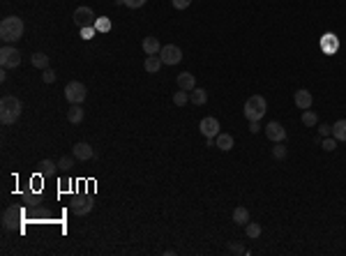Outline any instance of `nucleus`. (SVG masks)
Returning a JSON list of instances; mask_svg holds the SVG:
<instances>
[{"label": "nucleus", "mask_w": 346, "mask_h": 256, "mask_svg": "<svg viewBox=\"0 0 346 256\" xmlns=\"http://www.w3.org/2000/svg\"><path fill=\"white\" fill-rule=\"evenodd\" d=\"M205 146H208V148H215V146H217L215 139H205Z\"/></svg>", "instance_id": "40"}, {"label": "nucleus", "mask_w": 346, "mask_h": 256, "mask_svg": "<svg viewBox=\"0 0 346 256\" xmlns=\"http://www.w3.org/2000/svg\"><path fill=\"white\" fill-rule=\"evenodd\" d=\"M233 222L238 224V226H247V222H250V210H247L245 205H238V208L233 210Z\"/></svg>", "instance_id": "19"}, {"label": "nucleus", "mask_w": 346, "mask_h": 256, "mask_svg": "<svg viewBox=\"0 0 346 256\" xmlns=\"http://www.w3.org/2000/svg\"><path fill=\"white\" fill-rule=\"evenodd\" d=\"M81 30V37H83V40H92V37H95V26H88V28H79Z\"/></svg>", "instance_id": "32"}, {"label": "nucleus", "mask_w": 346, "mask_h": 256, "mask_svg": "<svg viewBox=\"0 0 346 256\" xmlns=\"http://www.w3.org/2000/svg\"><path fill=\"white\" fill-rule=\"evenodd\" d=\"M171 3H173L176 10H187V7L192 5V0H171Z\"/></svg>", "instance_id": "36"}, {"label": "nucleus", "mask_w": 346, "mask_h": 256, "mask_svg": "<svg viewBox=\"0 0 346 256\" xmlns=\"http://www.w3.org/2000/svg\"><path fill=\"white\" fill-rule=\"evenodd\" d=\"M19 222H21V208L10 205V208L3 212V226H5L7 231H14V228L19 226Z\"/></svg>", "instance_id": "9"}, {"label": "nucleus", "mask_w": 346, "mask_h": 256, "mask_svg": "<svg viewBox=\"0 0 346 256\" xmlns=\"http://www.w3.org/2000/svg\"><path fill=\"white\" fill-rule=\"evenodd\" d=\"M316 122H318V115L314 113V111H309V108L302 111V125H305V127H314Z\"/></svg>", "instance_id": "25"}, {"label": "nucleus", "mask_w": 346, "mask_h": 256, "mask_svg": "<svg viewBox=\"0 0 346 256\" xmlns=\"http://www.w3.org/2000/svg\"><path fill=\"white\" fill-rule=\"evenodd\" d=\"M286 155H289V150H286V146H284V141H282V143H277V146H275V148H273V157H275V160H279V162H282V160H286Z\"/></svg>", "instance_id": "27"}, {"label": "nucleus", "mask_w": 346, "mask_h": 256, "mask_svg": "<svg viewBox=\"0 0 346 256\" xmlns=\"http://www.w3.org/2000/svg\"><path fill=\"white\" fill-rule=\"evenodd\" d=\"M259 130H261V125H259V120H252V122H250V132H252V134H256Z\"/></svg>", "instance_id": "38"}, {"label": "nucleus", "mask_w": 346, "mask_h": 256, "mask_svg": "<svg viewBox=\"0 0 346 256\" xmlns=\"http://www.w3.org/2000/svg\"><path fill=\"white\" fill-rule=\"evenodd\" d=\"M23 199H26V203H37V194H33V196H30V194H26Z\"/></svg>", "instance_id": "39"}, {"label": "nucleus", "mask_w": 346, "mask_h": 256, "mask_svg": "<svg viewBox=\"0 0 346 256\" xmlns=\"http://www.w3.org/2000/svg\"><path fill=\"white\" fill-rule=\"evenodd\" d=\"M125 3V7H130V10H139V7H143L148 3V0H123Z\"/></svg>", "instance_id": "34"}, {"label": "nucleus", "mask_w": 346, "mask_h": 256, "mask_svg": "<svg viewBox=\"0 0 346 256\" xmlns=\"http://www.w3.org/2000/svg\"><path fill=\"white\" fill-rule=\"evenodd\" d=\"M42 79H44V83H53V81H56V72H53V69H44Z\"/></svg>", "instance_id": "35"}, {"label": "nucleus", "mask_w": 346, "mask_h": 256, "mask_svg": "<svg viewBox=\"0 0 346 256\" xmlns=\"http://www.w3.org/2000/svg\"><path fill=\"white\" fill-rule=\"evenodd\" d=\"M67 120L72 122V125H79V122H83V108H81V104H72V106H69Z\"/></svg>", "instance_id": "20"}, {"label": "nucleus", "mask_w": 346, "mask_h": 256, "mask_svg": "<svg viewBox=\"0 0 346 256\" xmlns=\"http://www.w3.org/2000/svg\"><path fill=\"white\" fill-rule=\"evenodd\" d=\"M266 137L270 139V141L275 143H282L284 139H286V130H284L282 122H277V120H270L266 125Z\"/></svg>", "instance_id": "10"}, {"label": "nucleus", "mask_w": 346, "mask_h": 256, "mask_svg": "<svg viewBox=\"0 0 346 256\" xmlns=\"http://www.w3.org/2000/svg\"><path fill=\"white\" fill-rule=\"evenodd\" d=\"M159 58H162V63H164V65H178V63L182 60L180 46H176V44L162 46V51H159Z\"/></svg>", "instance_id": "8"}, {"label": "nucleus", "mask_w": 346, "mask_h": 256, "mask_svg": "<svg viewBox=\"0 0 346 256\" xmlns=\"http://www.w3.org/2000/svg\"><path fill=\"white\" fill-rule=\"evenodd\" d=\"M312 102H314V97L309 90H305V88H300V90L295 92V106L302 108V111H307V108H312Z\"/></svg>", "instance_id": "13"}, {"label": "nucleus", "mask_w": 346, "mask_h": 256, "mask_svg": "<svg viewBox=\"0 0 346 256\" xmlns=\"http://www.w3.org/2000/svg\"><path fill=\"white\" fill-rule=\"evenodd\" d=\"M74 23L79 26V28H88V26H95V21H97V14L90 10V7H76L74 10Z\"/></svg>", "instance_id": "7"}, {"label": "nucleus", "mask_w": 346, "mask_h": 256, "mask_svg": "<svg viewBox=\"0 0 346 256\" xmlns=\"http://www.w3.org/2000/svg\"><path fill=\"white\" fill-rule=\"evenodd\" d=\"M162 58H159V53L157 56H148L146 60H143V69H146L148 74H155V72H159V69H162Z\"/></svg>", "instance_id": "18"}, {"label": "nucleus", "mask_w": 346, "mask_h": 256, "mask_svg": "<svg viewBox=\"0 0 346 256\" xmlns=\"http://www.w3.org/2000/svg\"><path fill=\"white\" fill-rule=\"evenodd\" d=\"M321 49H323V51L330 56V53H335L337 49H339V40H337L332 33H325L323 37H321Z\"/></svg>", "instance_id": "14"}, {"label": "nucleus", "mask_w": 346, "mask_h": 256, "mask_svg": "<svg viewBox=\"0 0 346 256\" xmlns=\"http://www.w3.org/2000/svg\"><path fill=\"white\" fill-rule=\"evenodd\" d=\"M92 208H95V201H92V196H88V194H76V196L69 199V210L79 217L88 215Z\"/></svg>", "instance_id": "5"}, {"label": "nucleus", "mask_w": 346, "mask_h": 256, "mask_svg": "<svg viewBox=\"0 0 346 256\" xmlns=\"http://www.w3.org/2000/svg\"><path fill=\"white\" fill-rule=\"evenodd\" d=\"M228 249H231L233 254H245V256H250V251L245 249V247L240 245V242H231V245H228Z\"/></svg>", "instance_id": "33"}, {"label": "nucleus", "mask_w": 346, "mask_h": 256, "mask_svg": "<svg viewBox=\"0 0 346 256\" xmlns=\"http://www.w3.org/2000/svg\"><path fill=\"white\" fill-rule=\"evenodd\" d=\"M143 53L146 56H157L159 51H162V44H159L157 37H143Z\"/></svg>", "instance_id": "15"}, {"label": "nucleus", "mask_w": 346, "mask_h": 256, "mask_svg": "<svg viewBox=\"0 0 346 256\" xmlns=\"http://www.w3.org/2000/svg\"><path fill=\"white\" fill-rule=\"evenodd\" d=\"M95 30H97V33H108V30H111V21H108L106 17H97Z\"/></svg>", "instance_id": "26"}, {"label": "nucleus", "mask_w": 346, "mask_h": 256, "mask_svg": "<svg viewBox=\"0 0 346 256\" xmlns=\"http://www.w3.org/2000/svg\"><path fill=\"white\" fill-rule=\"evenodd\" d=\"M318 134H321V137H330V134H332V127L330 125H318Z\"/></svg>", "instance_id": "37"}, {"label": "nucleus", "mask_w": 346, "mask_h": 256, "mask_svg": "<svg viewBox=\"0 0 346 256\" xmlns=\"http://www.w3.org/2000/svg\"><path fill=\"white\" fill-rule=\"evenodd\" d=\"M56 171H58L56 162H51V160H42L40 162V173H42V176H53Z\"/></svg>", "instance_id": "24"}, {"label": "nucleus", "mask_w": 346, "mask_h": 256, "mask_svg": "<svg viewBox=\"0 0 346 256\" xmlns=\"http://www.w3.org/2000/svg\"><path fill=\"white\" fill-rule=\"evenodd\" d=\"M74 160H76L74 155H72V157H69V155H65V157H60V162H58V169H60V171H69V169H72V166H74Z\"/></svg>", "instance_id": "30"}, {"label": "nucleus", "mask_w": 346, "mask_h": 256, "mask_svg": "<svg viewBox=\"0 0 346 256\" xmlns=\"http://www.w3.org/2000/svg\"><path fill=\"white\" fill-rule=\"evenodd\" d=\"M0 65L3 69H14L21 65V51L14 46H3L0 49Z\"/></svg>", "instance_id": "6"}, {"label": "nucleus", "mask_w": 346, "mask_h": 256, "mask_svg": "<svg viewBox=\"0 0 346 256\" xmlns=\"http://www.w3.org/2000/svg\"><path fill=\"white\" fill-rule=\"evenodd\" d=\"M72 155L74 157H76V160H81V162H88V160H92V157H95V150H92V146L90 143H76V146H74L72 148Z\"/></svg>", "instance_id": "12"}, {"label": "nucleus", "mask_w": 346, "mask_h": 256, "mask_svg": "<svg viewBox=\"0 0 346 256\" xmlns=\"http://www.w3.org/2000/svg\"><path fill=\"white\" fill-rule=\"evenodd\" d=\"M259 235H261V226H259V224L256 222H247V238H259Z\"/></svg>", "instance_id": "31"}, {"label": "nucleus", "mask_w": 346, "mask_h": 256, "mask_svg": "<svg viewBox=\"0 0 346 256\" xmlns=\"http://www.w3.org/2000/svg\"><path fill=\"white\" fill-rule=\"evenodd\" d=\"M33 67H37V69H49V56H46V53H42V51L33 53Z\"/></svg>", "instance_id": "23"}, {"label": "nucleus", "mask_w": 346, "mask_h": 256, "mask_svg": "<svg viewBox=\"0 0 346 256\" xmlns=\"http://www.w3.org/2000/svg\"><path fill=\"white\" fill-rule=\"evenodd\" d=\"M332 137H335L337 141H346V118L337 120L335 125H332Z\"/></svg>", "instance_id": "22"}, {"label": "nucleus", "mask_w": 346, "mask_h": 256, "mask_svg": "<svg viewBox=\"0 0 346 256\" xmlns=\"http://www.w3.org/2000/svg\"><path fill=\"white\" fill-rule=\"evenodd\" d=\"M21 111H23V104L19 97L5 95L0 99V122L3 125H14L21 118Z\"/></svg>", "instance_id": "1"}, {"label": "nucleus", "mask_w": 346, "mask_h": 256, "mask_svg": "<svg viewBox=\"0 0 346 256\" xmlns=\"http://www.w3.org/2000/svg\"><path fill=\"white\" fill-rule=\"evenodd\" d=\"M23 30H26V26H23V21L19 17H5L3 21H0V40L3 42H19L23 37Z\"/></svg>", "instance_id": "2"}, {"label": "nucleus", "mask_w": 346, "mask_h": 256, "mask_svg": "<svg viewBox=\"0 0 346 256\" xmlns=\"http://www.w3.org/2000/svg\"><path fill=\"white\" fill-rule=\"evenodd\" d=\"M215 143H217V148L224 150V153H228V150L236 146V141H233V137L228 134V132H219V134L215 137Z\"/></svg>", "instance_id": "17"}, {"label": "nucleus", "mask_w": 346, "mask_h": 256, "mask_svg": "<svg viewBox=\"0 0 346 256\" xmlns=\"http://www.w3.org/2000/svg\"><path fill=\"white\" fill-rule=\"evenodd\" d=\"M199 130H201V134H203L205 139H215L217 134H219V120L212 118V115H208V118L201 120Z\"/></svg>", "instance_id": "11"}, {"label": "nucleus", "mask_w": 346, "mask_h": 256, "mask_svg": "<svg viewBox=\"0 0 346 256\" xmlns=\"http://www.w3.org/2000/svg\"><path fill=\"white\" fill-rule=\"evenodd\" d=\"M178 88L180 90H194L196 88V79H194L192 72H182V74H178Z\"/></svg>", "instance_id": "16"}, {"label": "nucleus", "mask_w": 346, "mask_h": 256, "mask_svg": "<svg viewBox=\"0 0 346 256\" xmlns=\"http://www.w3.org/2000/svg\"><path fill=\"white\" fill-rule=\"evenodd\" d=\"M187 102H189V92L187 90H178L176 95H173V104H176V106H185Z\"/></svg>", "instance_id": "28"}, {"label": "nucleus", "mask_w": 346, "mask_h": 256, "mask_svg": "<svg viewBox=\"0 0 346 256\" xmlns=\"http://www.w3.org/2000/svg\"><path fill=\"white\" fill-rule=\"evenodd\" d=\"M266 111H268V104H266V97H261V95H252L247 102H245V108H243V113H245V118L250 120H261L263 115H266Z\"/></svg>", "instance_id": "3"}, {"label": "nucleus", "mask_w": 346, "mask_h": 256, "mask_svg": "<svg viewBox=\"0 0 346 256\" xmlns=\"http://www.w3.org/2000/svg\"><path fill=\"white\" fill-rule=\"evenodd\" d=\"M189 102L196 104V106H203L208 102V92L203 88H194V90H189Z\"/></svg>", "instance_id": "21"}, {"label": "nucleus", "mask_w": 346, "mask_h": 256, "mask_svg": "<svg viewBox=\"0 0 346 256\" xmlns=\"http://www.w3.org/2000/svg\"><path fill=\"white\" fill-rule=\"evenodd\" d=\"M85 97H88V88H85L81 81H69L65 85V99L69 104H83Z\"/></svg>", "instance_id": "4"}, {"label": "nucleus", "mask_w": 346, "mask_h": 256, "mask_svg": "<svg viewBox=\"0 0 346 256\" xmlns=\"http://www.w3.org/2000/svg\"><path fill=\"white\" fill-rule=\"evenodd\" d=\"M321 148H323L325 153H332V150L337 148V139L335 137H323V141H321Z\"/></svg>", "instance_id": "29"}]
</instances>
